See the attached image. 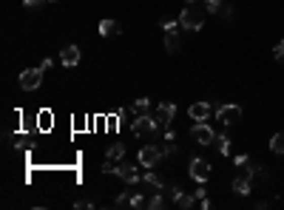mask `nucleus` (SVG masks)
Masks as SVG:
<instances>
[{
    "mask_svg": "<svg viewBox=\"0 0 284 210\" xmlns=\"http://www.w3.org/2000/svg\"><path fill=\"white\" fill-rule=\"evenodd\" d=\"M179 26L191 31H199L205 26V6H196V3H188V6L179 12Z\"/></svg>",
    "mask_w": 284,
    "mask_h": 210,
    "instance_id": "1",
    "label": "nucleus"
},
{
    "mask_svg": "<svg viewBox=\"0 0 284 210\" xmlns=\"http://www.w3.org/2000/svg\"><path fill=\"white\" fill-rule=\"evenodd\" d=\"M102 174H117L122 182H128V185H139V182H142V174L136 171L134 165H117V167H114L111 162H105Z\"/></svg>",
    "mask_w": 284,
    "mask_h": 210,
    "instance_id": "2",
    "label": "nucleus"
},
{
    "mask_svg": "<svg viewBox=\"0 0 284 210\" xmlns=\"http://www.w3.org/2000/svg\"><path fill=\"white\" fill-rule=\"evenodd\" d=\"M156 119L154 116H148V114H142V116H136L134 122H131V134H134V137H151V134H156Z\"/></svg>",
    "mask_w": 284,
    "mask_h": 210,
    "instance_id": "3",
    "label": "nucleus"
},
{
    "mask_svg": "<svg viewBox=\"0 0 284 210\" xmlns=\"http://www.w3.org/2000/svg\"><path fill=\"white\" fill-rule=\"evenodd\" d=\"M173 116H176V105H173V102H162V105H156V114H154L156 128L168 131L170 122H173Z\"/></svg>",
    "mask_w": 284,
    "mask_h": 210,
    "instance_id": "4",
    "label": "nucleus"
},
{
    "mask_svg": "<svg viewBox=\"0 0 284 210\" xmlns=\"http://www.w3.org/2000/svg\"><path fill=\"white\" fill-rule=\"evenodd\" d=\"M191 137H193L196 145H213V142H216V134H213V128L207 122H196V125H193Z\"/></svg>",
    "mask_w": 284,
    "mask_h": 210,
    "instance_id": "5",
    "label": "nucleus"
},
{
    "mask_svg": "<svg viewBox=\"0 0 284 210\" xmlns=\"http://www.w3.org/2000/svg\"><path fill=\"white\" fill-rule=\"evenodd\" d=\"M216 119H219L222 125H236L241 119V108H239V105H233V102L219 105V108H216Z\"/></svg>",
    "mask_w": 284,
    "mask_h": 210,
    "instance_id": "6",
    "label": "nucleus"
},
{
    "mask_svg": "<svg viewBox=\"0 0 284 210\" xmlns=\"http://www.w3.org/2000/svg\"><path fill=\"white\" fill-rule=\"evenodd\" d=\"M188 176H191L193 182H199V185H205V182L210 179V162H205V159H191Z\"/></svg>",
    "mask_w": 284,
    "mask_h": 210,
    "instance_id": "7",
    "label": "nucleus"
},
{
    "mask_svg": "<svg viewBox=\"0 0 284 210\" xmlns=\"http://www.w3.org/2000/svg\"><path fill=\"white\" fill-rule=\"evenodd\" d=\"M162 148H156V145H145L139 151V165L142 167H156L159 165V162H162Z\"/></svg>",
    "mask_w": 284,
    "mask_h": 210,
    "instance_id": "8",
    "label": "nucleus"
},
{
    "mask_svg": "<svg viewBox=\"0 0 284 210\" xmlns=\"http://www.w3.org/2000/svg\"><path fill=\"white\" fill-rule=\"evenodd\" d=\"M40 82H43V68H26V71L20 74L23 91H34V88H40Z\"/></svg>",
    "mask_w": 284,
    "mask_h": 210,
    "instance_id": "9",
    "label": "nucleus"
},
{
    "mask_svg": "<svg viewBox=\"0 0 284 210\" xmlns=\"http://www.w3.org/2000/svg\"><path fill=\"white\" fill-rule=\"evenodd\" d=\"M210 111H213L210 102H193L191 108H188V114H191L193 122H205L207 116H210Z\"/></svg>",
    "mask_w": 284,
    "mask_h": 210,
    "instance_id": "10",
    "label": "nucleus"
},
{
    "mask_svg": "<svg viewBox=\"0 0 284 210\" xmlns=\"http://www.w3.org/2000/svg\"><path fill=\"white\" fill-rule=\"evenodd\" d=\"M60 63H63L65 68H74V65L80 63V49L77 46H65L63 54H60Z\"/></svg>",
    "mask_w": 284,
    "mask_h": 210,
    "instance_id": "11",
    "label": "nucleus"
},
{
    "mask_svg": "<svg viewBox=\"0 0 284 210\" xmlns=\"http://www.w3.org/2000/svg\"><path fill=\"white\" fill-rule=\"evenodd\" d=\"M196 202H199L196 196H188V193H182V190H179V188H173V204H176V207H182V210H191Z\"/></svg>",
    "mask_w": 284,
    "mask_h": 210,
    "instance_id": "12",
    "label": "nucleus"
},
{
    "mask_svg": "<svg viewBox=\"0 0 284 210\" xmlns=\"http://www.w3.org/2000/svg\"><path fill=\"white\" fill-rule=\"evenodd\" d=\"M165 49H168V54H176V51L182 49V40H179V31L176 29L165 31Z\"/></svg>",
    "mask_w": 284,
    "mask_h": 210,
    "instance_id": "13",
    "label": "nucleus"
},
{
    "mask_svg": "<svg viewBox=\"0 0 284 210\" xmlns=\"http://www.w3.org/2000/svg\"><path fill=\"white\" fill-rule=\"evenodd\" d=\"M233 193H239V196L250 193V179H247V176H236V179H233Z\"/></svg>",
    "mask_w": 284,
    "mask_h": 210,
    "instance_id": "14",
    "label": "nucleus"
},
{
    "mask_svg": "<svg viewBox=\"0 0 284 210\" xmlns=\"http://www.w3.org/2000/svg\"><path fill=\"white\" fill-rule=\"evenodd\" d=\"M99 34H102V37L120 34V23H117V20H102V23H99Z\"/></svg>",
    "mask_w": 284,
    "mask_h": 210,
    "instance_id": "15",
    "label": "nucleus"
},
{
    "mask_svg": "<svg viewBox=\"0 0 284 210\" xmlns=\"http://www.w3.org/2000/svg\"><path fill=\"white\" fill-rule=\"evenodd\" d=\"M131 111H134L136 116L148 114V111H151V100H148V97H139V100H134V105H131Z\"/></svg>",
    "mask_w": 284,
    "mask_h": 210,
    "instance_id": "16",
    "label": "nucleus"
},
{
    "mask_svg": "<svg viewBox=\"0 0 284 210\" xmlns=\"http://www.w3.org/2000/svg\"><path fill=\"white\" fill-rule=\"evenodd\" d=\"M270 151H273V153H281V156H284V131L273 134V139H270Z\"/></svg>",
    "mask_w": 284,
    "mask_h": 210,
    "instance_id": "17",
    "label": "nucleus"
},
{
    "mask_svg": "<svg viewBox=\"0 0 284 210\" xmlns=\"http://www.w3.org/2000/svg\"><path fill=\"white\" fill-rule=\"evenodd\" d=\"M122 156H125V145H111L105 153V162H120Z\"/></svg>",
    "mask_w": 284,
    "mask_h": 210,
    "instance_id": "18",
    "label": "nucleus"
},
{
    "mask_svg": "<svg viewBox=\"0 0 284 210\" xmlns=\"http://www.w3.org/2000/svg\"><path fill=\"white\" fill-rule=\"evenodd\" d=\"M162 153H165V156H173V153H179V148L173 145V137H165V142H162Z\"/></svg>",
    "mask_w": 284,
    "mask_h": 210,
    "instance_id": "19",
    "label": "nucleus"
},
{
    "mask_svg": "<svg viewBox=\"0 0 284 210\" xmlns=\"http://www.w3.org/2000/svg\"><path fill=\"white\" fill-rule=\"evenodd\" d=\"M142 182H148V185H154V188H165V182L159 179V176H156L154 171H148V174L142 176Z\"/></svg>",
    "mask_w": 284,
    "mask_h": 210,
    "instance_id": "20",
    "label": "nucleus"
},
{
    "mask_svg": "<svg viewBox=\"0 0 284 210\" xmlns=\"http://www.w3.org/2000/svg\"><path fill=\"white\" fill-rule=\"evenodd\" d=\"M202 6H205V12L216 15V12H222V0H202Z\"/></svg>",
    "mask_w": 284,
    "mask_h": 210,
    "instance_id": "21",
    "label": "nucleus"
},
{
    "mask_svg": "<svg viewBox=\"0 0 284 210\" xmlns=\"http://www.w3.org/2000/svg\"><path fill=\"white\" fill-rule=\"evenodd\" d=\"M148 207H151V210H162V207H165V199H162L159 193H154V196L148 199Z\"/></svg>",
    "mask_w": 284,
    "mask_h": 210,
    "instance_id": "22",
    "label": "nucleus"
},
{
    "mask_svg": "<svg viewBox=\"0 0 284 210\" xmlns=\"http://www.w3.org/2000/svg\"><path fill=\"white\" fill-rule=\"evenodd\" d=\"M216 142H219V145H216V148H219V153H222V156H227V153H230V139H227V137H219Z\"/></svg>",
    "mask_w": 284,
    "mask_h": 210,
    "instance_id": "23",
    "label": "nucleus"
},
{
    "mask_svg": "<svg viewBox=\"0 0 284 210\" xmlns=\"http://www.w3.org/2000/svg\"><path fill=\"white\" fill-rule=\"evenodd\" d=\"M131 207H148V199H145L142 193H134L131 196Z\"/></svg>",
    "mask_w": 284,
    "mask_h": 210,
    "instance_id": "24",
    "label": "nucleus"
},
{
    "mask_svg": "<svg viewBox=\"0 0 284 210\" xmlns=\"http://www.w3.org/2000/svg\"><path fill=\"white\" fill-rule=\"evenodd\" d=\"M131 196H134V193H122V196H117V202H114V204H117V207H131Z\"/></svg>",
    "mask_w": 284,
    "mask_h": 210,
    "instance_id": "25",
    "label": "nucleus"
},
{
    "mask_svg": "<svg viewBox=\"0 0 284 210\" xmlns=\"http://www.w3.org/2000/svg\"><path fill=\"white\" fill-rule=\"evenodd\" d=\"M43 3H49V0H23V6L26 9H40Z\"/></svg>",
    "mask_w": 284,
    "mask_h": 210,
    "instance_id": "26",
    "label": "nucleus"
},
{
    "mask_svg": "<svg viewBox=\"0 0 284 210\" xmlns=\"http://www.w3.org/2000/svg\"><path fill=\"white\" fill-rule=\"evenodd\" d=\"M273 57L284 60V40H281V43H276V49H273Z\"/></svg>",
    "mask_w": 284,
    "mask_h": 210,
    "instance_id": "27",
    "label": "nucleus"
},
{
    "mask_svg": "<svg viewBox=\"0 0 284 210\" xmlns=\"http://www.w3.org/2000/svg\"><path fill=\"white\" fill-rule=\"evenodd\" d=\"M222 15H225V17H233V6H230V3H222Z\"/></svg>",
    "mask_w": 284,
    "mask_h": 210,
    "instance_id": "28",
    "label": "nucleus"
},
{
    "mask_svg": "<svg viewBox=\"0 0 284 210\" xmlns=\"http://www.w3.org/2000/svg\"><path fill=\"white\" fill-rule=\"evenodd\" d=\"M40 119H43V122H40V125H43V128H49V125H51V122H49V119H51V114H49V111H46V114H43V116H40Z\"/></svg>",
    "mask_w": 284,
    "mask_h": 210,
    "instance_id": "29",
    "label": "nucleus"
},
{
    "mask_svg": "<svg viewBox=\"0 0 284 210\" xmlns=\"http://www.w3.org/2000/svg\"><path fill=\"white\" fill-rule=\"evenodd\" d=\"M247 162H250V159L244 156V153H239V156H236V165H247Z\"/></svg>",
    "mask_w": 284,
    "mask_h": 210,
    "instance_id": "30",
    "label": "nucleus"
},
{
    "mask_svg": "<svg viewBox=\"0 0 284 210\" xmlns=\"http://www.w3.org/2000/svg\"><path fill=\"white\" fill-rule=\"evenodd\" d=\"M162 29L165 31H168V29H176V23H173V20H162Z\"/></svg>",
    "mask_w": 284,
    "mask_h": 210,
    "instance_id": "31",
    "label": "nucleus"
},
{
    "mask_svg": "<svg viewBox=\"0 0 284 210\" xmlns=\"http://www.w3.org/2000/svg\"><path fill=\"white\" fill-rule=\"evenodd\" d=\"M188 3H196V0H188Z\"/></svg>",
    "mask_w": 284,
    "mask_h": 210,
    "instance_id": "32",
    "label": "nucleus"
}]
</instances>
